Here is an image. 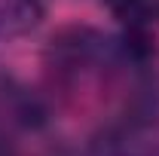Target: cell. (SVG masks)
Returning <instances> with one entry per match:
<instances>
[{"instance_id":"obj_1","label":"cell","mask_w":159,"mask_h":156,"mask_svg":"<svg viewBox=\"0 0 159 156\" xmlns=\"http://www.w3.org/2000/svg\"><path fill=\"white\" fill-rule=\"evenodd\" d=\"M43 19V3L40 0H6L0 9V28L21 34L28 28H34Z\"/></svg>"},{"instance_id":"obj_2","label":"cell","mask_w":159,"mask_h":156,"mask_svg":"<svg viewBox=\"0 0 159 156\" xmlns=\"http://www.w3.org/2000/svg\"><path fill=\"white\" fill-rule=\"evenodd\" d=\"M3 92H6V80L0 77V95H3Z\"/></svg>"}]
</instances>
